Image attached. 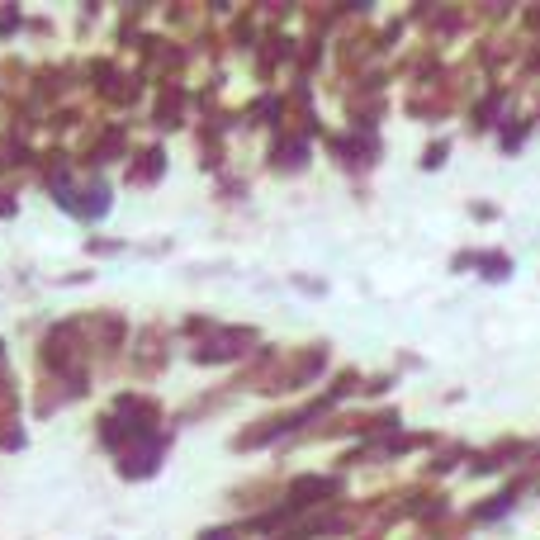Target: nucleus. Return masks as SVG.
<instances>
[{"mask_svg": "<svg viewBox=\"0 0 540 540\" xmlns=\"http://www.w3.org/2000/svg\"><path fill=\"white\" fill-rule=\"evenodd\" d=\"M252 342H256V332H247V327H228V332H218L209 346H195V360H199V365L233 360V356H242V351H247Z\"/></svg>", "mask_w": 540, "mask_h": 540, "instance_id": "f257e3e1", "label": "nucleus"}, {"mask_svg": "<svg viewBox=\"0 0 540 540\" xmlns=\"http://www.w3.org/2000/svg\"><path fill=\"white\" fill-rule=\"evenodd\" d=\"M332 493H342V479L332 474H304L289 484V507H313V503H327Z\"/></svg>", "mask_w": 540, "mask_h": 540, "instance_id": "f03ea898", "label": "nucleus"}, {"mask_svg": "<svg viewBox=\"0 0 540 540\" xmlns=\"http://www.w3.org/2000/svg\"><path fill=\"white\" fill-rule=\"evenodd\" d=\"M522 488H526V479H517V484H507L498 498H488V503H479L474 512H469V522H498L503 512H512V503L522 498Z\"/></svg>", "mask_w": 540, "mask_h": 540, "instance_id": "7ed1b4c3", "label": "nucleus"}, {"mask_svg": "<svg viewBox=\"0 0 540 540\" xmlns=\"http://www.w3.org/2000/svg\"><path fill=\"white\" fill-rule=\"evenodd\" d=\"M517 450H531V446H526V441H498L493 450L474 455V460H469V469H474V474H493V469L512 465V460H517Z\"/></svg>", "mask_w": 540, "mask_h": 540, "instance_id": "20e7f679", "label": "nucleus"}, {"mask_svg": "<svg viewBox=\"0 0 540 540\" xmlns=\"http://www.w3.org/2000/svg\"><path fill=\"white\" fill-rule=\"evenodd\" d=\"M474 261H479V275H484V280H507V275H512V256L498 252V247H493V252H479Z\"/></svg>", "mask_w": 540, "mask_h": 540, "instance_id": "39448f33", "label": "nucleus"}, {"mask_svg": "<svg viewBox=\"0 0 540 540\" xmlns=\"http://www.w3.org/2000/svg\"><path fill=\"white\" fill-rule=\"evenodd\" d=\"M522 143H526V124L522 119H507L503 124V152H517Z\"/></svg>", "mask_w": 540, "mask_h": 540, "instance_id": "423d86ee", "label": "nucleus"}, {"mask_svg": "<svg viewBox=\"0 0 540 540\" xmlns=\"http://www.w3.org/2000/svg\"><path fill=\"white\" fill-rule=\"evenodd\" d=\"M446 152H450L446 143H432V147H427V157H422V166H441V162H446Z\"/></svg>", "mask_w": 540, "mask_h": 540, "instance_id": "0eeeda50", "label": "nucleus"}, {"mask_svg": "<svg viewBox=\"0 0 540 540\" xmlns=\"http://www.w3.org/2000/svg\"><path fill=\"white\" fill-rule=\"evenodd\" d=\"M199 540H237V531L233 526H214V531H204Z\"/></svg>", "mask_w": 540, "mask_h": 540, "instance_id": "6e6552de", "label": "nucleus"}, {"mask_svg": "<svg viewBox=\"0 0 540 540\" xmlns=\"http://www.w3.org/2000/svg\"><path fill=\"white\" fill-rule=\"evenodd\" d=\"M531 450H536V460H540V446H531Z\"/></svg>", "mask_w": 540, "mask_h": 540, "instance_id": "1a4fd4ad", "label": "nucleus"}]
</instances>
